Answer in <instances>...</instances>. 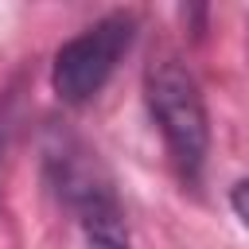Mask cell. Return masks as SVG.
Segmentation results:
<instances>
[{"label":"cell","mask_w":249,"mask_h":249,"mask_svg":"<svg viewBox=\"0 0 249 249\" xmlns=\"http://www.w3.org/2000/svg\"><path fill=\"white\" fill-rule=\"evenodd\" d=\"M47 179L78 214L82 230H124L121 202L97 163V152H89L78 136H58L47 144Z\"/></svg>","instance_id":"3957f363"},{"label":"cell","mask_w":249,"mask_h":249,"mask_svg":"<svg viewBox=\"0 0 249 249\" xmlns=\"http://www.w3.org/2000/svg\"><path fill=\"white\" fill-rule=\"evenodd\" d=\"M132 43H136V12H124V8L105 12L101 19L82 27L74 39H66L54 51V62H51L54 97L66 109L89 105L109 86V78L117 74Z\"/></svg>","instance_id":"7a4b0ae2"},{"label":"cell","mask_w":249,"mask_h":249,"mask_svg":"<svg viewBox=\"0 0 249 249\" xmlns=\"http://www.w3.org/2000/svg\"><path fill=\"white\" fill-rule=\"evenodd\" d=\"M230 206H233V214L241 218V226L249 230V175L233 183V191H230Z\"/></svg>","instance_id":"5b68a950"},{"label":"cell","mask_w":249,"mask_h":249,"mask_svg":"<svg viewBox=\"0 0 249 249\" xmlns=\"http://www.w3.org/2000/svg\"><path fill=\"white\" fill-rule=\"evenodd\" d=\"M86 249H128L124 230H86Z\"/></svg>","instance_id":"277c9868"},{"label":"cell","mask_w":249,"mask_h":249,"mask_svg":"<svg viewBox=\"0 0 249 249\" xmlns=\"http://www.w3.org/2000/svg\"><path fill=\"white\" fill-rule=\"evenodd\" d=\"M144 105L163 140L175 179L198 191L210 156V113L198 78L179 54H156L144 66Z\"/></svg>","instance_id":"6da1fadb"},{"label":"cell","mask_w":249,"mask_h":249,"mask_svg":"<svg viewBox=\"0 0 249 249\" xmlns=\"http://www.w3.org/2000/svg\"><path fill=\"white\" fill-rule=\"evenodd\" d=\"M0 156H4V128H0Z\"/></svg>","instance_id":"8992f818"}]
</instances>
